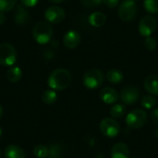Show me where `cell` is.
I'll list each match as a JSON object with an SVG mask.
<instances>
[{
  "label": "cell",
  "mask_w": 158,
  "mask_h": 158,
  "mask_svg": "<svg viewBox=\"0 0 158 158\" xmlns=\"http://www.w3.org/2000/svg\"><path fill=\"white\" fill-rule=\"evenodd\" d=\"M71 82V74L68 69H55L48 78V85L52 90L63 91L69 86Z\"/></svg>",
  "instance_id": "obj_1"
},
{
  "label": "cell",
  "mask_w": 158,
  "mask_h": 158,
  "mask_svg": "<svg viewBox=\"0 0 158 158\" xmlns=\"http://www.w3.org/2000/svg\"><path fill=\"white\" fill-rule=\"evenodd\" d=\"M32 36L39 44H45L53 36V28L45 21H39L32 29Z\"/></svg>",
  "instance_id": "obj_2"
},
{
  "label": "cell",
  "mask_w": 158,
  "mask_h": 158,
  "mask_svg": "<svg viewBox=\"0 0 158 158\" xmlns=\"http://www.w3.org/2000/svg\"><path fill=\"white\" fill-rule=\"evenodd\" d=\"M105 81L104 73L98 69H91L85 72L82 78L83 85L88 89H96L100 87Z\"/></svg>",
  "instance_id": "obj_3"
},
{
  "label": "cell",
  "mask_w": 158,
  "mask_h": 158,
  "mask_svg": "<svg viewBox=\"0 0 158 158\" xmlns=\"http://www.w3.org/2000/svg\"><path fill=\"white\" fill-rule=\"evenodd\" d=\"M137 5L133 0H124L118 6V17L123 21H131L137 15Z\"/></svg>",
  "instance_id": "obj_4"
},
{
  "label": "cell",
  "mask_w": 158,
  "mask_h": 158,
  "mask_svg": "<svg viewBox=\"0 0 158 158\" xmlns=\"http://www.w3.org/2000/svg\"><path fill=\"white\" fill-rule=\"evenodd\" d=\"M147 121V114L143 109H134L126 117V123L131 129H140L145 125Z\"/></svg>",
  "instance_id": "obj_5"
},
{
  "label": "cell",
  "mask_w": 158,
  "mask_h": 158,
  "mask_svg": "<svg viewBox=\"0 0 158 158\" xmlns=\"http://www.w3.org/2000/svg\"><path fill=\"white\" fill-rule=\"evenodd\" d=\"M17 60V52L13 45L8 43L0 44V65L10 67Z\"/></svg>",
  "instance_id": "obj_6"
},
{
  "label": "cell",
  "mask_w": 158,
  "mask_h": 158,
  "mask_svg": "<svg viewBox=\"0 0 158 158\" xmlns=\"http://www.w3.org/2000/svg\"><path fill=\"white\" fill-rule=\"evenodd\" d=\"M100 131L106 137L115 138L120 132V125L114 118H106L100 123Z\"/></svg>",
  "instance_id": "obj_7"
},
{
  "label": "cell",
  "mask_w": 158,
  "mask_h": 158,
  "mask_svg": "<svg viewBox=\"0 0 158 158\" xmlns=\"http://www.w3.org/2000/svg\"><path fill=\"white\" fill-rule=\"evenodd\" d=\"M157 26L156 19L152 16L143 17L139 23V32L143 37L151 36L156 31Z\"/></svg>",
  "instance_id": "obj_8"
},
{
  "label": "cell",
  "mask_w": 158,
  "mask_h": 158,
  "mask_svg": "<svg viewBox=\"0 0 158 158\" xmlns=\"http://www.w3.org/2000/svg\"><path fill=\"white\" fill-rule=\"evenodd\" d=\"M44 18L50 23H60L66 18L65 10L57 6H52L45 9Z\"/></svg>",
  "instance_id": "obj_9"
},
{
  "label": "cell",
  "mask_w": 158,
  "mask_h": 158,
  "mask_svg": "<svg viewBox=\"0 0 158 158\" xmlns=\"http://www.w3.org/2000/svg\"><path fill=\"white\" fill-rule=\"evenodd\" d=\"M140 96L139 89L135 86H126L120 93L121 101L126 105H133L137 102Z\"/></svg>",
  "instance_id": "obj_10"
},
{
  "label": "cell",
  "mask_w": 158,
  "mask_h": 158,
  "mask_svg": "<svg viewBox=\"0 0 158 158\" xmlns=\"http://www.w3.org/2000/svg\"><path fill=\"white\" fill-rule=\"evenodd\" d=\"M99 96L101 98V100L107 105H112L114 103H116L118 100V92L111 87H106L104 89H102L100 91Z\"/></svg>",
  "instance_id": "obj_11"
},
{
  "label": "cell",
  "mask_w": 158,
  "mask_h": 158,
  "mask_svg": "<svg viewBox=\"0 0 158 158\" xmlns=\"http://www.w3.org/2000/svg\"><path fill=\"white\" fill-rule=\"evenodd\" d=\"M81 42V35L77 31H69L63 38V44L67 48L74 49Z\"/></svg>",
  "instance_id": "obj_12"
},
{
  "label": "cell",
  "mask_w": 158,
  "mask_h": 158,
  "mask_svg": "<svg viewBox=\"0 0 158 158\" xmlns=\"http://www.w3.org/2000/svg\"><path fill=\"white\" fill-rule=\"evenodd\" d=\"M111 158H130L129 147L124 143L115 144L111 149Z\"/></svg>",
  "instance_id": "obj_13"
},
{
  "label": "cell",
  "mask_w": 158,
  "mask_h": 158,
  "mask_svg": "<svg viewBox=\"0 0 158 158\" xmlns=\"http://www.w3.org/2000/svg\"><path fill=\"white\" fill-rule=\"evenodd\" d=\"M14 20L18 24H25L30 19V15L25 8V6L19 5L16 8V13L13 17Z\"/></svg>",
  "instance_id": "obj_14"
},
{
  "label": "cell",
  "mask_w": 158,
  "mask_h": 158,
  "mask_svg": "<svg viewBox=\"0 0 158 158\" xmlns=\"http://www.w3.org/2000/svg\"><path fill=\"white\" fill-rule=\"evenodd\" d=\"M144 88L145 90L153 94L157 95L158 94V76L156 75H150L148 76L144 81Z\"/></svg>",
  "instance_id": "obj_15"
},
{
  "label": "cell",
  "mask_w": 158,
  "mask_h": 158,
  "mask_svg": "<svg viewBox=\"0 0 158 158\" xmlns=\"http://www.w3.org/2000/svg\"><path fill=\"white\" fill-rule=\"evenodd\" d=\"M5 157L6 158H26V154L23 149L17 145H8L5 149Z\"/></svg>",
  "instance_id": "obj_16"
},
{
  "label": "cell",
  "mask_w": 158,
  "mask_h": 158,
  "mask_svg": "<svg viewBox=\"0 0 158 158\" xmlns=\"http://www.w3.org/2000/svg\"><path fill=\"white\" fill-rule=\"evenodd\" d=\"M106 21V17L102 12H94L89 17V23L94 27H101Z\"/></svg>",
  "instance_id": "obj_17"
},
{
  "label": "cell",
  "mask_w": 158,
  "mask_h": 158,
  "mask_svg": "<svg viewBox=\"0 0 158 158\" xmlns=\"http://www.w3.org/2000/svg\"><path fill=\"white\" fill-rule=\"evenodd\" d=\"M22 77V71L19 67H11L6 72V78L10 82H18Z\"/></svg>",
  "instance_id": "obj_18"
},
{
  "label": "cell",
  "mask_w": 158,
  "mask_h": 158,
  "mask_svg": "<svg viewBox=\"0 0 158 158\" xmlns=\"http://www.w3.org/2000/svg\"><path fill=\"white\" fill-rule=\"evenodd\" d=\"M106 80L113 84H118L123 80V73L118 69H111L106 73Z\"/></svg>",
  "instance_id": "obj_19"
},
{
  "label": "cell",
  "mask_w": 158,
  "mask_h": 158,
  "mask_svg": "<svg viewBox=\"0 0 158 158\" xmlns=\"http://www.w3.org/2000/svg\"><path fill=\"white\" fill-rule=\"evenodd\" d=\"M43 101L46 104V105H53L56 99H57V94L56 93L55 90H46L44 94H43Z\"/></svg>",
  "instance_id": "obj_20"
},
{
  "label": "cell",
  "mask_w": 158,
  "mask_h": 158,
  "mask_svg": "<svg viewBox=\"0 0 158 158\" xmlns=\"http://www.w3.org/2000/svg\"><path fill=\"white\" fill-rule=\"evenodd\" d=\"M125 111H126V108L124 105L118 104V105H114L110 108V115L114 118H120L125 114Z\"/></svg>",
  "instance_id": "obj_21"
},
{
  "label": "cell",
  "mask_w": 158,
  "mask_h": 158,
  "mask_svg": "<svg viewBox=\"0 0 158 158\" xmlns=\"http://www.w3.org/2000/svg\"><path fill=\"white\" fill-rule=\"evenodd\" d=\"M143 6L150 14L158 13V0H144Z\"/></svg>",
  "instance_id": "obj_22"
},
{
  "label": "cell",
  "mask_w": 158,
  "mask_h": 158,
  "mask_svg": "<svg viewBox=\"0 0 158 158\" xmlns=\"http://www.w3.org/2000/svg\"><path fill=\"white\" fill-rule=\"evenodd\" d=\"M33 154L37 158H48L49 156V149L48 147L39 144L34 147L33 149Z\"/></svg>",
  "instance_id": "obj_23"
},
{
  "label": "cell",
  "mask_w": 158,
  "mask_h": 158,
  "mask_svg": "<svg viewBox=\"0 0 158 158\" xmlns=\"http://www.w3.org/2000/svg\"><path fill=\"white\" fill-rule=\"evenodd\" d=\"M48 158H60L62 156V147L58 143H54L49 146Z\"/></svg>",
  "instance_id": "obj_24"
},
{
  "label": "cell",
  "mask_w": 158,
  "mask_h": 158,
  "mask_svg": "<svg viewBox=\"0 0 158 158\" xmlns=\"http://www.w3.org/2000/svg\"><path fill=\"white\" fill-rule=\"evenodd\" d=\"M17 4V0H0V11L8 12L14 8Z\"/></svg>",
  "instance_id": "obj_25"
},
{
  "label": "cell",
  "mask_w": 158,
  "mask_h": 158,
  "mask_svg": "<svg viewBox=\"0 0 158 158\" xmlns=\"http://www.w3.org/2000/svg\"><path fill=\"white\" fill-rule=\"evenodd\" d=\"M141 104L144 108L151 109L156 105V99L152 95H145V96L143 97Z\"/></svg>",
  "instance_id": "obj_26"
},
{
  "label": "cell",
  "mask_w": 158,
  "mask_h": 158,
  "mask_svg": "<svg viewBox=\"0 0 158 158\" xmlns=\"http://www.w3.org/2000/svg\"><path fill=\"white\" fill-rule=\"evenodd\" d=\"M144 45L145 47L149 50V51H154L156 46H157V43L156 41L155 38L149 36V37H146L145 38V41H144Z\"/></svg>",
  "instance_id": "obj_27"
},
{
  "label": "cell",
  "mask_w": 158,
  "mask_h": 158,
  "mask_svg": "<svg viewBox=\"0 0 158 158\" xmlns=\"http://www.w3.org/2000/svg\"><path fill=\"white\" fill-rule=\"evenodd\" d=\"M81 3L87 7L94 8L99 6L103 3V0H81Z\"/></svg>",
  "instance_id": "obj_28"
},
{
  "label": "cell",
  "mask_w": 158,
  "mask_h": 158,
  "mask_svg": "<svg viewBox=\"0 0 158 158\" xmlns=\"http://www.w3.org/2000/svg\"><path fill=\"white\" fill-rule=\"evenodd\" d=\"M103 3L105 6H106L109 8H114L118 6L119 0H103Z\"/></svg>",
  "instance_id": "obj_29"
},
{
  "label": "cell",
  "mask_w": 158,
  "mask_h": 158,
  "mask_svg": "<svg viewBox=\"0 0 158 158\" xmlns=\"http://www.w3.org/2000/svg\"><path fill=\"white\" fill-rule=\"evenodd\" d=\"M20 1H21L23 6H28V7H32V6L37 5L39 0H20Z\"/></svg>",
  "instance_id": "obj_30"
},
{
  "label": "cell",
  "mask_w": 158,
  "mask_h": 158,
  "mask_svg": "<svg viewBox=\"0 0 158 158\" xmlns=\"http://www.w3.org/2000/svg\"><path fill=\"white\" fill-rule=\"evenodd\" d=\"M151 119H152V121H153L156 125H158V108L155 109V110L151 113Z\"/></svg>",
  "instance_id": "obj_31"
},
{
  "label": "cell",
  "mask_w": 158,
  "mask_h": 158,
  "mask_svg": "<svg viewBox=\"0 0 158 158\" xmlns=\"http://www.w3.org/2000/svg\"><path fill=\"white\" fill-rule=\"evenodd\" d=\"M5 19H6V17H5L4 12H1L0 11V24H3L4 21H5Z\"/></svg>",
  "instance_id": "obj_32"
},
{
  "label": "cell",
  "mask_w": 158,
  "mask_h": 158,
  "mask_svg": "<svg viewBox=\"0 0 158 158\" xmlns=\"http://www.w3.org/2000/svg\"><path fill=\"white\" fill-rule=\"evenodd\" d=\"M49 1L52 2V3H55V4H59V3L63 2L64 0H49Z\"/></svg>",
  "instance_id": "obj_33"
},
{
  "label": "cell",
  "mask_w": 158,
  "mask_h": 158,
  "mask_svg": "<svg viewBox=\"0 0 158 158\" xmlns=\"http://www.w3.org/2000/svg\"><path fill=\"white\" fill-rule=\"evenodd\" d=\"M2 116H3V108H2V106H0V118H2Z\"/></svg>",
  "instance_id": "obj_34"
},
{
  "label": "cell",
  "mask_w": 158,
  "mask_h": 158,
  "mask_svg": "<svg viewBox=\"0 0 158 158\" xmlns=\"http://www.w3.org/2000/svg\"><path fill=\"white\" fill-rule=\"evenodd\" d=\"M155 134H156V138H158V129H156V132H155Z\"/></svg>",
  "instance_id": "obj_35"
},
{
  "label": "cell",
  "mask_w": 158,
  "mask_h": 158,
  "mask_svg": "<svg viewBox=\"0 0 158 158\" xmlns=\"http://www.w3.org/2000/svg\"><path fill=\"white\" fill-rule=\"evenodd\" d=\"M1 134H2V131H1V128H0V137H1Z\"/></svg>",
  "instance_id": "obj_36"
},
{
  "label": "cell",
  "mask_w": 158,
  "mask_h": 158,
  "mask_svg": "<svg viewBox=\"0 0 158 158\" xmlns=\"http://www.w3.org/2000/svg\"><path fill=\"white\" fill-rule=\"evenodd\" d=\"M0 158H1V150H0Z\"/></svg>",
  "instance_id": "obj_37"
},
{
  "label": "cell",
  "mask_w": 158,
  "mask_h": 158,
  "mask_svg": "<svg viewBox=\"0 0 158 158\" xmlns=\"http://www.w3.org/2000/svg\"><path fill=\"white\" fill-rule=\"evenodd\" d=\"M133 1H139V0H133Z\"/></svg>",
  "instance_id": "obj_38"
},
{
  "label": "cell",
  "mask_w": 158,
  "mask_h": 158,
  "mask_svg": "<svg viewBox=\"0 0 158 158\" xmlns=\"http://www.w3.org/2000/svg\"><path fill=\"white\" fill-rule=\"evenodd\" d=\"M133 158H136V157H133Z\"/></svg>",
  "instance_id": "obj_39"
}]
</instances>
